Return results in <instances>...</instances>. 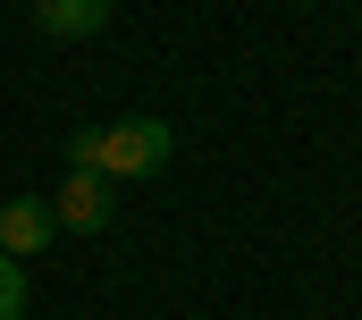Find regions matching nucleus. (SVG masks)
I'll return each mask as SVG.
<instances>
[{
  "instance_id": "obj_3",
  "label": "nucleus",
  "mask_w": 362,
  "mask_h": 320,
  "mask_svg": "<svg viewBox=\"0 0 362 320\" xmlns=\"http://www.w3.org/2000/svg\"><path fill=\"white\" fill-rule=\"evenodd\" d=\"M59 236V219H51V202L42 194H17V202H0V253L8 261H25V253H51Z\"/></svg>"
},
{
  "instance_id": "obj_2",
  "label": "nucleus",
  "mask_w": 362,
  "mask_h": 320,
  "mask_svg": "<svg viewBox=\"0 0 362 320\" xmlns=\"http://www.w3.org/2000/svg\"><path fill=\"white\" fill-rule=\"evenodd\" d=\"M110 211H118V185H110V177H93V168H68V185L51 194V219H59L68 236H101V228H110Z\"/></svg>"
},
{
  "instance_id": "obj_5",
  "label": "nucleus",
  "mask_w": 362,
  "mask_h": 320,
  "mask_svg": "<svg viewBox=\"0 0 362 320\" xmlns=\"http://www.w3.org/2000/svg\"><path fill=\"white\" fill-rule=\"evenodd\" d=\"M0 320H25V270L0 253Z\"/></svg>"
},
{
  "instance_id": "obj_4",
  "label": "nucleus",
  "mask_w": 362,
  "mask_h": 320,
  "mask_svg": "<svg viewBox=\"0 0 362 320\" xmlns=\"http://www.w3.org/2000/svg\"><path fill=\"white\" fill-rule=\"evenodd\" d=\"M34 25L51 42H93L110 25V0H34Z\"/></svg>"
},
{
  "instance_id": "obj_1",
  "label": "nucleus",
  "mask_w": 362,
  "mask_h": 320,
  "mask_svg": "<svg viewBox=\"0 0 362 320\" xmlns=\"http://www.w3.org/2000/svg\"><path fill=\"white\" fill-rule=\"evenodd\" d=\"M68 168H93L110 185H144L169 168V118H110V127H76L68 135Z\"/></svg>"
}]
</instances>
